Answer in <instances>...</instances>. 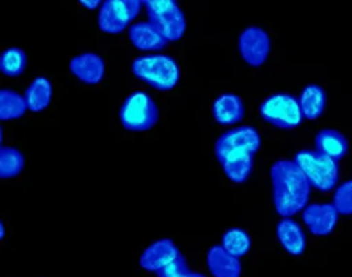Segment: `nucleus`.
<instances>
[{
  "mask_svg": "<svg viewBox=\"0 0 352 277\" xmlns=\"http://www.w3.org/2000/svg\"><path fill=\"white\" fill-rule=\"evenodd\" d=\"M263 141L251 126H240L223 132L216 141V158L232 183L243 184L250 179L254 166V155L261 150Z\"/></svg>",
  "mask_w": 352,
  "mask_h": 277,
  "instance_id": "1",
  "label": "nucleus"
},
{
  "mask_svg": "<svg viewBox=\"0 0 352 277\" xmlns=\"http://www.w3.org/2000/svg\"><path fill=\"white\" fill-rule=\"evenodd\" d=\"M274 205L282 218H292L307 207L311 183L294 160H278L270 168Z\"/></svg>",
  "mask_w": 352,
  "mask_h": 277,
  "instance_id": "2",
  "label": "nucleus"
},
{
  "mask_svg": "<svg viewBox=\"0 0 352 277\" xmlns=\"http://www.w3.org/2000/svg\"><path fill=\"white\" fill-rule=\"evenodd\" d=\"M132 73L142 83L161 92H168L177 85L180 70L177 61L169 55H142L132 61Z\"/></svg>",
  "mask_w": 352,
  "mask_h": 277,
  "instance_id": "3",
  "label": "nucleus"
},
{
  "mask_svg": "<svg viewBox=\"0 0 352 277\" xmlns=\"http://www.w3.org/2000/svg\"><path fill=\"white\" fill-rule=\"evenodd\" d=\"M294 163L306 174L312 187L331 192L340 181V165L318 150H301L294 155Z\"/></svg>",
  "mask_w": 352,
  "mask_h": 277,
  "instance_id": "4",
  "label": "nucleus"
},
{
  "mask_svg": "<svg viewBox=\"0 0 352 277\" xmlns=\"http://www.w3.org/2000/svg\"><path fill=\"white\" fill-rule=\"evenodd\" d=\"M122 127L132 132L150 131L160 121V108L151 95L134 92L124 100L120 110Z\"/></svg>",
  "mask_w": 352,
  "mask_h": 277,
  "instance_id": "5",
  "label": "nucleus"
},
{
  "mask_svg": "<svg viewBox=\"0 0 352 277\" xmlns=\"http://www.w3.org/2000/svg\"><path fill=\"white\" fill-rule=\"evenodd\" d=\"M146 8L148 21L158 28L168 42L182 39L187 30V20L182 8L174 0H146L144 2Z\"/></svg>",
  "mask_w": 352,
  "mask_h": 277,
  "instance_id": "6",
  "label": "nucleus"
},
{
  "mask_svg": "<svg viewBox=\"0 0 352 277\" xmlns=\"http://www.w3.org/2000/svg\"><path fill=\"white\" fill-rule=\"evenodd\" d=\"M259 113L265 123L280 129L301 126L302 112L299 102L289 94H274L261 103Z\"/></svg>",
  "mask_w": 352,
  "mask_h": 277,
  "instance_id": "7",
  "label": "nucleus"
},
{
  "mask_svg": "<svg viewBox=\"0 0 352 277\" xmlns=\"http://www.w3.org/2000/svg\"><path fill=\"white\" fill-rule=\"evenodd\" d=\"M144 2L140 0H107L102 2L98 12V28L107 34L116 36L139 17Z\"/></svg>",
  "mask_w": 352,
  "mask_h": 277,
  "instance_id": "8",
  "label": "nucleus"
},
{
  "mask_svg": "<svg viewBox=\"0 0 352 277\" xmlns=\"http://www.w3.org/2000/svg\"><path fill=\"white\" fill-rule=\"evenodd\" d=\"M270 37L263 28L250 26L241 31L239 39V49L243 59L250 66H263L270 54Z\"/></svg>",
  "mask_w": 352,
  "mask_h": 277,
  "instance_id": "9",
  "label": "nucleus"
},
{
  "mask_svg": "<svg viewBox=\"0 0 352 277\" xmlns=\"http://www.w3.org/2000/svg\"><path fill=\"white\" fill-rule=\"evenodd\" d=\"M340 213L333 203H312L304 208L302 221L314 236H328L336 227Z\"/></svg>",
  "mask_w": 352,
  "mask_h": 277,
  "instance_id": "10",
  "label": "nucleus"
},
{
  "mask_svg": "<svg viewBox=\"0 0 352 277\" xmlns=\"http://www.w3.org/2000/svg\"><path fill=\"white\" fill-rule=\"evenodd\" d=\"M182 255L177 245L169 238H163L146 248L140 256V266L148 272H160Z\"/></svg>",
  "mask_w": 352,
  "mask_h": 277,
  "instance_id": "11",
  "label": "nucleus"
},
{
  "mask_svg": "<svg viewBox=\"0 0 352 277\" xmlns=\"http://www.w3.org/2000/svg\"><path fill=\"white\" fill-rule=\"evenodd\" d=\"M69 71L84 84L95 85L107 74L104 60L97 54H80L76 55L69 61Z\"/></svg>",
  "mask_w": 352,
  "mask_h": 277,
  "instance_id": "12",
  "label": "nucleus"
},
{
  "mask_svg": "<svg viewBox=\"0 0 352 277\" xmlns=\"http://www.w3.org/2000/svg\"><path fill=\"white\" fill-rule=\"evenodd\" d=\"M129 41L135 49L144 52H160L168 44V39L150 21H140L132 25L129 28Z\"/></svg>",
  "mask_w": 352,
  "mask_h": 277,
  "instance_id": "13",
  "label": "nucleus"
},
{
  "mask_svg": "<svg viewBox=\"0 0 352 277\" xmlns=\"http://www.w3.org/2000/svg\"><path fill=\"white\" fill-rule=\"evenodd\" d=\"M212 116L221 126H233L245 118V103L239 95L222 94L214 100Z\"/></svg>",
  "mask_w": 352,
  "mask_h": 277,
  "instance_id": "14",
  "label": "nucleus"
},
{
  "mask_svg": "<svg viewBox=\"0 0 352 277\" xmlns=\"http://www.w3.org/2000/svg\"><path fill=\"white\" fill-rule=\"evenodd\" d=\"M208 269L214 277H240L241 263L228 253L222 245H214L208 250Z\"/></svg>",
  "mask_w": 352,
  "mask_h": 277,
  "instance_id": "15",
  "label": "nucleus"
},
{
  "mask_svg": "<svg viewBox=\"0 0 352 277\" xmlns=\"http://www.w3.org/2000/svg\"><path fill=\"white\" fill-rule=\"evenodd\" d=\"M277 237L280 245L289 255L301 256L306 252V236H304L302 227L292 218H283L277 224Z\"/></svg>",
  "mask_w": 352,
  "mask_h": 277,
  "instance_id": "16",
  "label": "nucleus"
},
{
  "mask_svg": "<svg viewBox=\"0 0 352 277\" xmlns=\"http://www.w3.org/2000/svg\"><path fill=\"white\" fill-rule=\"evenodd\" d=\"M316 150L340 161L349 152V141H347L344 134L336 131V129H322L316 136Z\"/></svg>",
  "mask_w": 352,
  "mask_h": 277,
  "instance_id": "17",
  "label": "nucleus"
},
{
  "mask_svg": "<svg viewBox=\"0 0 352 277\" xmlns=\"http://www.w3.org/2000/svg\"><path fill=\"white\" fill-rule=\"evenodd\" d=\"M298 102H299V107H301L304 118L318 119L323 113H325L327 92L320 88V85L309 84L302 89Z\"/></svg>",
  "mask_w": 352,
  "mask_h": 277,
  "instance_id": "18",
  "label": "nucleus"
},
{
  "mask_svg": "<svg viewBox=\"0 0 352 277\" xmlns=\"http://www.w3.org/2000/svg\"><path fill=\"white\" fill-rule=\"evenodd\" d=\"M52 94H54V89H52L50 81L44 76H37L25 92L28 110H31L32 113L44 112L52 102Z\"/></svg>",
  "mask_w": 352,
  "mask_h": 277,
  "instance_id": "19",
  "label": "nucleus"
},
{
  "mask_svg": "<svg viewBox=\"0 0 352 277\" xmlns=\"http://www.w3.org/2000/svg\"><path fill=\"white\" fill-rule=\"evenodd\" d=\"M28 103L25 95H20L12 89L0 90V119L10 121L18 119L26 113Z\"/></svg>",
  "mask_w": 352,
  "mask_h": 277,
  "instance_id": "20",
  "label": "nucleus"
},
{
  "mask_svg": "<svg viewBox=\"0 0 352 277\" xmlns=\"http://www.w3.org/2000/svg\"><path fill=\"white\" fill-rule=\"evenodd\" d=\"M28 66V55L20 47H10L0 55V71L8 78H18L25 73Z\"/></svg>",
  "mask_w": 352,
  "mask_h": 277,
  "instance_id": "21",
  "label": "nucleus"
},
{
  "mask_svg": "<svg viewBox=\"0 0 352 277\" xmlns=\"http://www.w3.org/2000/svg\"><path fill=\"white\" fill-rule=\"evenodd\" d=\"M25 168V156L15 147H2L0 149V178L13 179Z\"/></svg>",
  "mask_w": 352,
  "mask_h": 277,
  "instance_id": "22",
  "label": "nucleus"
},
{
  "mask_svg": "<svg viewBox=\"0 0 352 277\" xmlns=\"http://www.w3.org/2000/svg\"><path fill=\"white\" fill-rule=\"evenodd\" d=\"M222 247L230 253V255L240 258L248 255L251 250V237L243 229L233 227L228 229L222 237Z\"/></svg>",
  "mask_w": 352,
  "mask_h": 277,
  "instance_id": "23",
  "label": "nucleus"
},
{
  "mask_svg": "<svg viewBox=\"0 0 352 277\" xmlns=\"http://www.w3.org/2000/svg\"><path fill=\"white\" fill-rule=\"evenodd\" d=\"M333 205L338 209V213L344 214V216H351L352 214V179L342 183L340 187L336 189L335 195H333Z\"/></svg>",
  "mask_w": 352,
  "mask_h": 277,
  "instance_id": "24",
  "label": "nucleus"
},
{
  "mask_svg": "<svg viewBox=\"0 0 352 277\" xmlns=\"http://www.w3.org/2000/svg\"><path fill=\"white\" fill-rule=\"evenodd\" d=\"M190 272L192 271H190V267L187 265V260L180 255L177 260L166 266L163 271H160L158 276L160 277H188Z\"/></svg>",
  "mask_w": 352,
  "mask_h": 277,
  "instance_id": "25",
  "label": "nucleus"
},
{
  "mask_svg": "<svg viewBox=\"0 0 352 277\" xmlns=\"http://www.w3.org/2000/svg\"><path fill=\"white\" fill-rule=\"evenodd\" d=\"M80 6L89 8V10H94V8H97L98 6H102V3L97 2V0H92V2H87V0H80Z\"/></svg>",
  "mask_w": 352,
  "mask_h": 277,
  "instance_id": "26",
  "label": "nucleus"
},
{
  "mask_svg": "<svg viewBox=\"0 0 352 277\" xmlns=\"http://www.w3.org/2000/svg\"><path fill=\"white\" fill-rule=\"evenodd\" d=\"M0 238H6V226H3V223H0Z\"/></svg>",
  "mask_w": 352,
  "mask_h": 277,
  "instance_id": "27",
  "label": "nucleus"
},
{
  "mask_svg": "<svg viewBox=\"0 0 352 277\" xmlns=\"http://www.w3.org/2000/svg\"><path fill=\"white\" fill-rule=\"evenodd\" d=\"M188 277H206V276L201 274V272H190Z\"/></svg>",
  "mask_w": 352,
  "mask_h": 277,
  "instance_id": "28",
  "label": "nucleus"
}]
</instances>
